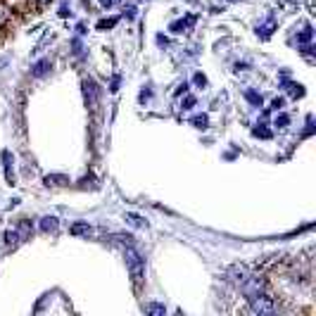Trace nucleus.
I'll return each mask as SVG.
<instances>
[{"label":"nucleus","mask_w":316,"mask_h":316,"mask_svg":"<svg viewBox=\"0 0 316 316\" xmlns=\"http://www.w3.org/2000/svg\"><path fill=\"white\" fill-rule=\"evenodd\" d=\"M250 274H252V271H250L247 266H242V264H233V266H228V269H226V280L240 288L242 283L250 278Z\"/></svg>","instance_id":"obj_3"},{"label":"nucleus","mask_w":316,"mask_h":316,"mask_svg":"<svg viewBox=\"0 0 316 316\" xmlns=\"http://www.w3.org/2000/svg\"><path fill=\"white\" fill-rule=\"evenodd\" d=\"M83 98H86V105L95 110L98 107V100H100V88L93 79H83Z\"/></svg>","instance_id":"obj_4"},{"label":"nucleus","mask_w":316,"mask_h":316,"mask_svg":"<svg viewBox=\"0 0 316 316\" xmlns=\"http://www.w3.org/2000/svg\"><path fill=\"white\" fill-rule=\"evenodd\" d=\"M126 221H129L131 226H145V221H143L138 214H126Z\"/></svg>","instance_id":"obj_19"},{"label":"nucleus","mask_w":316,"mask_h":316,"mask_svg":"<svg viewBox=\"0 0 316 316\" xmlns=\"http://www.w3.org/2000/svg\"><path fill=\"white\" fill-rule=\"evenodd\" d=\"M193 21H195V17H193V15H188L186 19H178V21H174L169 29H171L174 34H183V31H186V29L190 26V24H193Z\"/></svg>","instance_id":"obj_7"},{"label":"nucleus","mask_w":316,"mask_h":316,"mask_svg":"<svg viewBox=\"0 0 316 316\" xmlns=\"http://www.w3.org/2000/svg\"><path fill=\"white\" fill-rule=\"evenodd\" d=\"M64 183H69V178L64 174H50V176H45V186H64Z\"/></svg>","instance_id":"obj_8"},{"label":"nucleus","mask_w":316,"mask_h":316,"mask_svg":"<svg viewBox=\"0 0 316 316\" xmlns=\"http://www.w3.org/2000/svg\"><path fill=\"white\" fill-rule=\"evenodd\" d=\"M5 242H7V245H17V242H21V238H19L17 231H7V233H5Z\"/></svg>","instance_id":"obj_16"},{"label":"nucleus","mask_w":316,"mask_h":316,"mask_svg":"<svg viewBox=\"0 0 316 316\" xmlns=\"http://www.w3.org/2000/svg\"><path fill=\"white\" fill-rule=\"evenodd\" d=\"M288 124H290V117H288V114H278L276 121H274V126H278V129H285Z\"/></svg>","instance_id":"obj_18"},{"label":"nucleus","mask_w":316,"mask_h":316,"mask_svg":"<svg viewBox=\"0 0 316 316\" xmlns=\"http://www.w3.org/2000/svg\"><path fill=\"white\" fill-rule=\"evenodd\" d=\"M145 309H148V314H152V316H162L164 312H167V309H164V304H155V302H152V304H148Z\"/></svg>","instance_id":"obj_14"},{"label":"nucleus","mask_w":316,"mask_h":316,"mask_svg":"<svg viewBox=\"0 0 316 316\" xmlns=\"http://www.w3.org/2000/svg\"><path fill=\"white\" fill-rule=\"evenodd\" d=\"M124 259H126V266H129L131 280H133V285L138 288V285L143 283V276H145V259H143L131 245L124 250Z\"/></svg>","instance_id":"obj_1"},{"label":"nucleus","mask_w":316,"mask_h":316,"mask_svg":"<svg viewBox=\"0 0 316 316\" xmlns=\"http://www.w3.org/2000/svg\"><path fill=\"white\" fill-rule=\"evenodd\" d=\"M245 98H247V100H250L255 107H261V95L259 93H255V91H247V93H245Z\"/></svg>","instance_id":"obj_17"},{"label":"nucleus","mask_w":316,"mask_h":316,"mask_svg":"<svg viewBox=\"0 0 316 316\" xmlns=\"http://www.w3.org/2000/svg\"><path fill=\"white\" fill-rule=\"evenodd\" d=\"M231 2H236V0H231Z\"/></svg>","instance_id":"obj_30"},{"label":"nucleus","mask_w":316,"mask_h":316,"mask_svg":"<svg viewBox=\"0 0 316 316\" xmlns=\"http://www.w3.org/2000/svg\"><path fill=\"white\" fill-rule=\"evenodd\" d=\"M312 36H314V34H312V29L307 26L304 31H299V34H297V43H299V45H304V43H309V40H312Z\"/></svg>","instance_id":"obj_15"},{"label":"nucleus","mask_w":316,"mask_h":316,"mask_svg":"<svg viewBox=\"0 0 316 316\" xmlns=\"http://www.w3.org/2000/svg\"><path fill=\"white\" fill-rule=\"evenodd\" d=\"M5 19H7V10H5V7H0V24H2Z\"/></svg>","instance_id":"obj_29"},{"label":"nucleus","mask_w":316,"mask_h":316,"mask_svg":"<svg viewBox=\"0 0 316 316\" xmlns=\"http://www.w3.org/2000/svg\"><path fill=\"white\" fill-rule=\"evenodd\" d=\"M195 86H207V79H205V74H195Z\"/></svg>","instance_id":"obj_24"},{"label":"nucleus","mask_w":316,"mask_h":316,"mask_svg":"<svg viewBox=\"0 0 316 316\" xmlns=\"http://www.w3.org/2000/svg\"><path fill=\"white\" fill-rule=\"evenodd\" d=\"M252 133H255L257 138H271V131H269V129H264V126H257V129L252 131Z\"/></svg>","instance_id":"obj_21"},{"label":"nucleus","mask_w":316,"mask_h":316,"mask_svg":"<svg viewBox=\"0 0 316 316\" xmlns=\"http://www.w3.org/2000/svg\"><path fill=\"white\" fill-rule=\"evenodd\" d=\"M193 105H195V98H193V95H188V98H186V102H183V110H188V107H193Z\"/></svg>","instance_id":"obj_25"},{"label":"nucleus","mask_w":316,"mask_h":316,"mask_svg":"<svg viewBox=\"0 0 316 316\" xmlns=\"http://www.w3.org/2000/svg\"><path fill=\"white\" fill-rule=\"evenodd\" d=\"M40 231H43V233H53V231H57L55 217H43V219H40Z\"/></svg>","instance_id":"obj_9"},{"label":"nucleus","mask_w":316,"mask_h":316,"mask_svg":"<svg viewBox=\"0 0 316 316\" xmlns=\"http://www.w3.org/2000/svg\"><path fill=\"white\" fill-rule=\"evenodd\" d=\"M274 29H276V19H269L266 24H261L259 29H257V34H259L261 38H269L274 34Z\"/></svg>","instance_id":"obj_11"},{"label":"nucleus","mask_w":316,"mask_h":316,"mask_svg":"<svg viewBox=\"0 0 316 316\" xmlns=\"http://www.w3.org/2000/svg\"><path fill=\"white\" fill-rule=\"evenodd\" d=\"M247 299H250V312H252V314L269 316V314H276V312H278L276 299L264 295V293H257V295H252V297H247Z\"/></svg>","instance_id":"obj_2"},{"label":"nucleus","mask_w":316,"mask_h":316,"mask_svg":"<svg viewBox=\"0 0 316 316\" xmlns=\"http://www.w3.org/2000/svg\"><path fill=\"white\" fill-rule=\"evenodd\" d=\"M299 53H302V55H304V57H309V59H312V55H314V45H309V43H304Z\"/></svg>","instance_id":"obj_23"},{"label":"nucleus","mask_w":316,"mask_h":316,"mask_svg":"<svg viewBox=\"0 0 316 316\" xmlns=\"http://www.w3.org/2000/svg\"><path fill=\"white\" fill-rule=\"evenodd\" d=\"M69 233H72V236H91V226L86 221H79L69 228Z\"/></svg>","instance_id":"obj_10"},{"label":"nucleus","mask_w":316,"mask_h":316,"mask_svg":"<svg viewBox=\"0 0 316 316\" xmlns=\"http://www.w3.org/2000/svg\"><path fill=\"white\" fill-rule=\"evenodd\" d=\"M15 231H17V233H19V238H21V240H26V238L31 236V221H26V219H21V221H19V226H17V228H15Z\"/></svg>","instance_id":"obj_12"},{"label":"nucleus","mask_w":316,"mask_h":316,"mask_svg":"<svg viewBox=\"0 0 316 316\" xmlns=\"http://www.w3.org/2000/svg\"><path fill=\"white\" fill-rule=\"evenodd\" d=\"M114 2H117V0H100V5H102V7H112Z\"/></svg>","instance_id":"obj_28"},{"label":"nucleus","mask_w":316,"mask_h":316,"mask_svg":"<svg viewBox=\"0 0 316 316\" xmlns=\"http://www.w3.org/2000/svg\"><path fill=\"white\" fill-rule=\"evenodd\" d=\"M136 15H138L136 5H126V7H124V17L126 19H136Z\"/></svg>","instance_id":"obj_20"},{"label":"nucleus","mask_w":316,"mask_h":316,"mask_svg":"<svg viewBox=\"0 0 316 316\" xmlns=\"http://www.w3.org/2000/svg\"><path fill=\"white\" fill-rule=\"evenodd\" d=\"M50 69H53V62H50V59H38L36 64L31 67V74L34 76H45Z\"/></svg>","instance_id":"obj_6"},{"label":"nucleus","mask_w":316,"mask_h":316,"mask_svg":"<svg viewBox=\"0 0 316 316\" xmlns=\"http://www.w3.org/2000/svg\"><path fill=\"white\" fill-rule=\"evenodd\" d=\"M283 102H285L283 98H276V100H274V110H280V107H283Z\"/></svg>","instance_id":"obj_27"},{"label":"nucleus","mask_w":316,"mask_h":316,"mask_svg":"<svg viewBox=\"0 0 316 316\" xmlns=\"http://www.w3.org/2000/svg\"><path fill=\"white\" fill-rule=\"evenodd\" d=\"M190 124H193L195 129H207L209 119H207V114H198V117H193V119H190Z\"/></svg>","instance_id":"obj_13"},{"label":"nucleus","mask_w":316,"mask_h":316,"mask_svg":"<svg viewBox=\"0 0 316 316\" xmlns=\"http://www.w3.org/2000/svg\"><path fill=\"white\" fill-rule=\"evenodd\" d=\"M12 152L10 150H2V164H5V178L10 186H15V171H12Z\"/></svg>","instance_id":"obj_5"},{"label":"nucleus","mask_w":316,"mask_h":316,"mask_svg":"<svg viewBox=\"0 0 316 316\" xmlns=\"http://www.w3.org/2000/svg\"><path fill=\"white\" fill-rule=\"evenodd\" d=\"M117 24V19H102V21H98V29L102 31V29H112Z\"/></svg>","instance_id":"obj_22"},{"label":"nucleus","mask_w":316,"mask_h":316,"mask_svg":"<svg viewBox=\"0 0 316 316\" xmlns=\"http://www.w3.org/2000/svg\"><path fill=\"white\" fill-rule=\"evenodd\" d=\"M112 93H117V91H119V76H114V79H112V88H110Z\"/></svg>","instance_id":"obj_26"}]
</instances>
